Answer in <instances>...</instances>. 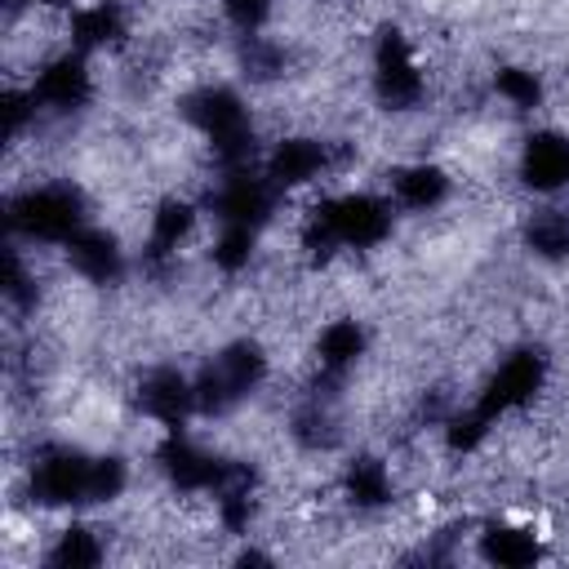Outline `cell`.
<instances>
[{
	"label": "cell",
	"instance_id": "cell-1",
	"mask_svg": "<svg viewBox=\"0 0 569 569\" xmlns=\"http://www.w3.org/2000/svg\"><path fill=\"white\" fill-rule=\"evenodd\" d=\"M9 227L40 244H67L84 227V200L67 182H36L9 200Z\"/></svg>",
	"mask_w": 569,
	"mask_h": 569
},
{
	"label": "cell",
	"instance_id": "cell-16",
	"mask_svg": "<svg viewBox=\"0 0 569 569\" xmlns=\"http://www.w3.org/2000/svg\"><path fill=\"white\" fill-rule=\"evenodd\" d=\"M236 58H240L244 76H249V80H258V84H267V80H280V76H284V67H289V49H284L280 40L262 36V31H249V36H240V49H236Z\"/></svg>",
	"mask_w": 569,
	"mask_h": 569
},
{
	"label": "cell",
	"instance_id": "cell-20",
	"mask_svg": "<svg viewBox=\"0 0 569 569\" xmlns=\"http://www.w3.org/2000/svg\"><path fill=\"white\" fill-rule=\"evenodd\" d=\"M209 258H213V267L227 271V276L244 271L249 258H253V231H249V227H222L218 240H213V249H209Z\"/></svg>",
	"mask_w": 569,
	"mask_h": 569
},
{
	"label": "cell",
	"instance_id": "cell-12",
	"mask_svg": "<svg viewBox=\"0 0 569 569\" xmlns=\"http://www.w3.org/2000/svg\"><path fill=\"white\" fill-rule=\"evenodd\" d=\"M387 187H391V200H396L400 209L427 213V209H436V204L449 196V173H445L440 164H427V160H418V164H405V169H396Z\"/></svg>",
	"mask_w": 569,
	"mask_h": 569
},
{
	"label": "cell",
	"instance_id": "cell-10",
	"mask_svg": "<svg viewBox=\"0 0 569 569\" xmlns=\"http://www.w3.org/2000/svg\"><path fill=\"white\" fill-rule=\"evenodd\" d=\"M67 36H71V49H76V53L124 44V36H129L124 4H120V0H93V4L76 9V13L67 18Z\"/></svg>",
	"mask_w": 569,
	"mask_h": 569
},
{
	"label": "cell",
	"instance_id": "cell-15",
	"mask_svg": "<svg viewBox=\"0 0 569 569\" xmlns=\"http://www.w3.org/2000/svg\"><path fill=\"white\" fill-rule=\"evenodd\" d=\"M480 556L489 565L502 569H525L533 560H542V542L533 538V529H516V525H489L480 533Z\"/></svg>",
	"mask_w": 569,
	"mask_h": 569
},
{
	"label": "cell",
	"instance_id": "cell-14",
	"mask_svg": "<svg viewBox=\"0 0 569 569\" xmlns=\"http://www.w3.org/2000/svg\"><path fill=\"white\" fill-rule=\"evenodd\" d=\"M365 325L360 320H329L325 329H320V338H316V360H320V369L325 373H347L360 356H365Z\"/></svg>",
	"mask_w": 569,
	"mask_h": 569
},
{
	"label": "cell",
	"instance_id": "cell-4",
	"mask_svg": "<svg viewBox=\"0 0 569 569\" xmlns=\"http://www.w3.org/2000/svg\"><path fill=\"white\" fill-rule=\"evenodd\" d=\"M89 471L93 458L67 445H44L27 471V493L36 507H89Z\"/></svg>",
	"mask_w": 569,
	"mask_h": 569
},
{
	"label": "cell",
	"instance_id": "cell-9",
	"mask_svg": "<svg viewBox=\"0 0 569 569\" xmlns=\"http://www.w3.org/2000/svg\"><path fill=\"white\" fill-rule=\"evenodd\" d=\"M67 262L80 280L89 284H116L120 271H124V253H120V240L107 231V227H80L67 244Z\"/></svg>",
	"mask_w": 569,
	"mask_h": 569
},
{
	"label": "cell",
	"instance_id": "cell-17",
	"mask_svg": "<svg viewBox=\"0 0 569 569\" xmlns=\"http://www.w3.org/2000/svg\"><path fill=\"white\" fill-rule=\"evenodd\" d=\"M102 556H107V547H102L98 529H89V525L62 529L49 547V565H58V569H93V565H102Z\"/></svg>",
	"mask_w": 569,
	"mask_h": 569
},
{
	"label": "cell",
	"instance_id": "cell-21",
	"mask_svg": "<svg viewBox=\"0 0 569 569\" xmlns=\"http://www.w3.org/2000/svg\"><path fill=\"white\" fill-rule=\"evenodd\" d=\"M222 18H227L240 36L262 31L267 18H271V0H222Z\"/></svg>",
	"mask_w": 569,
	"mask_h": 569
},
{
	"label": "cell",
	"instance_id": "cell-2",
	"mask_svg": "<svg viewBox=\"0 0 569 569\" xmlns=\"http://www.w3.org/2000/svg\"><path fill=\"white\" fill-rule=\"evenodd\" d=\"M267 378V356L258 342H231L222 347L191 382H196V409L209 418L231 413L240 400H249Z\"/></svg>",
	"mask_w": 569,
	"mask_h": 569
},
{
	"label": "cell",
	"instance_id": "cell-5",
	"mask_svg": "<svg viewBox=\"0 0 569 569\" xmlns=\"http://www.w3.org/2000/svg\"><path fill=\"white\" fill-rule=\"evenodd\" d=\"M542 382H547V356L533 351V347H525V351H511V356L489 373V382H485V391H480L476 405L498 422L502 413L525 409V405L542 391Z\"/></svg>",
	"mask_w": 569,
	"mask_h": 569
},
{
	"label": "cell",
	"instance_id": "cell-6",
	"mask_svg": "<svg viewBox=\"0 0 569 569\" xmlns=\"http://www.w3.org/2000/svg\"><path fill=\"white\" fill-rule=\"evenodd\" d=\"M27 89H31L40 111L67 116V111H80L93 98V71H89L84 53H53V58H44L36 67Z\"/></svg>",
	"mask_w": 569,
	"mask_h": 569
},
{
	"label": "cell",
	"instance_id": "cell-11",
	"mask_svg": "<svg viewBox=\"0 0 569 569\" xmlns=\"http://www.w3.org/2000/svg\"><path fill=\"white\" fill-rule=\"evenodd\" d=\"M520 178L533 191L569 187V138L565 133H533L520 151Z\"/></svg>",
	"mask_w": 569,
	"mask_h": 569
},
{
	"label": "cell",
	"instance_id": "cell-3",
	"mask_svg": "<svg viewBox=\"0 0 569 569\" xmlns=\"http://www.w3.org/2000/svg\"><path fill=\"white\" fill-rule=\"evenodd\" d=\"M373 93L387 111H413L427 98V71L396 27H382L373 40Z\"/></svg>",
	"mask_w": 569,
	"mask_h": 569
},
{
	"label": "cell",
	"instance_id": "cell-13",
	"mask_svg": "<svg viewBox=\"0 0 569 569\" xmlns=\"http://www.w3.org/2000/svg\"><path fill=\"white\" fill-rule=\"evenodd\" d=\"M342 498L356 507V511H378L396 498V485H391V471L382 458H356L347 462L342 471Z\"/></svg>",
	"mask_w": 569,
	"mask_h": 569
},
{
	"label": "cell",
	"instance_id": "cell-7",
	"mask_svg": "<svg viewBox=\"0 0 569 569\" xmlns=\"http://www.w3.org/2000/svg\"><path fill=\"white\" fill-rule=\"evenodd\" d=\"M347 151H338L333 142H320V138H280L262 164V173L271 178L276 191H293V187H307L316 182L320 173H329L333 164H342Z\"/></svg>",
	"mask_w": 569,
	"mask_h": 569
},
{
	"label": "cell",
	"instance_id": "cell-8",
	"mask_svg": "<svg viewBox=\"0 0 569 569\" xmlns=\"http://www.w3.org/2000/svg\"><path fill=\"white\" fill-rule=\"evenodd\" d=\"M138 409H142L151 422H160V427H169V431H182V422L196 413V382H191L187 373L169 369V365L147 369V373L138 378Z\"/></svg>",
	"mask_w": 569,
	"mask_h": 569
},
{
	"label": "cell",
	"instance_id": "cell-18",
	"mask_svg": "<svg viewBox=\"0 0 569 569\" xmlns=\"http://www.w3.org/2000/svg\"><path fill=\"white\" fill-rule=\"evenodd\" d=\"M525 244L538 258H569V209H538L525 222Z\"/></svg>",
	"mask_w": 569,
	"mask_h": 569
},
{
	"label": "cell",
	"instance_id": "cell-19",
	"mask_svg": "<svg viewBox=\"0 0 569 569\" xmlns=\"http://www.w3.org/2000/svg\"><path fill=\"white\" fill-rule=\"evenodd\" d=\"M493 89L516 111H538L542 107V80L529 67H498L493 71Z\"/></svg>",
	"mask_w": 569,
	"mask_h": 569
}]
</instances>
